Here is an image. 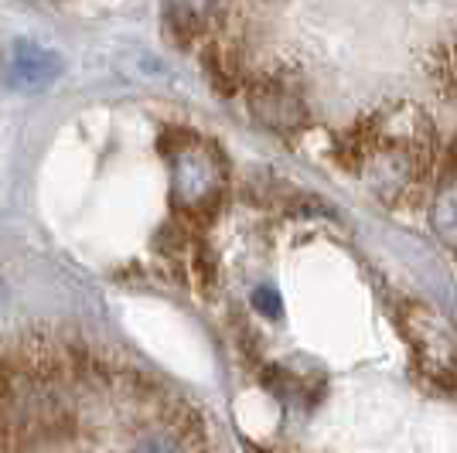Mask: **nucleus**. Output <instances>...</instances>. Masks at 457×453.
<instances>
[{
    "label": "nucleus",
    "mask_w": 457,
    "mask_h": 453,
    "mask_svg": "<svg viewBox=\"0 0 457 453\" xmlns=\"http://www.w3.org/2000/svg\"><path fill=\"white\" fill-rule=\"evenodd\" d=\"M246 106L256 123L277 133H297L307 123V103L294 82L280 76H253L243 89Z\"/></svg>",
    "instance_id": "obj_1"
},
{
    "label": "nucleus",
    "mask_w": 457,
    "mask_h": 453,
    "mask_svg": "<svg viewBox=\"0 0 457 453\" xmlns=\"http://www.w3.org/2000/svg\"><path fill=\"white\" fill-rule=\"evenodd\" d=\"M58 72H62V62L55 52L41 48L35 41H18L7 55V76L4 78L11 89L35 93V89H45L48 82H55Z\"/></svg>",
    "instance_id": "obj_2"
},
{
    "label": "nucleus",
    "mask_w": 457,
    "mask_h": 453,
    "mask_svg": "<svg viewBox=\"0 0 457 453\" xmlns=\"http://www.w3.org/2000/svg\"><path fill=\"white\" fill-rule=\"evenodd\" d=\"M164 28L181 48H188L215 24L219 0H164Z\"/></svg>",
    "instance_id": "obj_3"
},
{
    "label": "nucleus",
    "mask_w": 457,
    "mask_h": 453,
    "mask_svg": "<svg viewBox=\"0 0 457 453\" xmlns=\"http://www.w3.org/2000/svg\"><path fill=\"white\" fill-rule=\"evenodd\" d=\"M430 82L437 86V93L444 99L457 103V38L434 48V55H430Z\"/></svg>",
    "instance_id": "obj_4"
},
{
    "label": "nucleus",
    "mask_w": 457,
    "mask_h": 453,
    "mask_svg": "<svg viewBox=\"0 0 457 453\" xmlns=\"http://www.w3.org/2000/svg\"><path fill=\"white\" fill-rule=\"evenodd\" d=\"M134 453H185V447L174 440V433H154L144 436L134 447Z\"/></svg>",
    "instance_id": "obj_5"
},
{
    "label": "nucleus",
    "mask_w": 457,
    "mask_h": 453,
    "mask_svg": "<svg viewBox=\"0 0 457 453\" xmlns=\"http://www.w3.org/2000/svg\"><path fill=\"white\" fill-rule=\"evenodd\" d=\"M253 307H256L260 314H267V317H280V314H284L280 293H277L273 286H260V290L253 293Z\"/></svg>",
    "instance_id": "obj_6"
}]
</instances>
